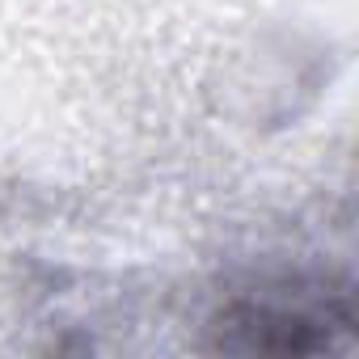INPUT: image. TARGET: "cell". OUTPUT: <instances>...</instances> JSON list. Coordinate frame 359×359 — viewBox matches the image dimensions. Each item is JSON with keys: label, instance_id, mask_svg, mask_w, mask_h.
<instances>
[{"label": "cell", "instance_id": "1", "mask_svg": "<svg viewBox=\"0 0 359 359\" xmlns=\"http://www.w3.org/2000/svg\"><path fill=\"white\" fill-rule=\"evenodd\" d=\"M351 330L346 296L325 304H241L220 321V346L266 351V355H309L334 346V334Z\"/></svg>", "mask_w": 359, "mask_h": 359}]
</instances>
